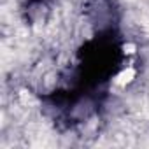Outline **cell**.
<instances>
[{"label": "cell", "instance_id": "obj_1", "mask_svg": "<svg viewBox=\"0 0 149 149\" xmlns=\"http://www.w3.org/2000/svg\"><path fill=\"white\" fill-rule=\"evenodd\" d=\"M133 76H135L133 68H126L125 72H121L119 76H118V84H126V83H130V81L133 79Z\"/></svg>", "mask_w": 149, "mask_h": 149}]
</instances>
